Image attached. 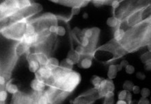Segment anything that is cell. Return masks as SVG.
I'll return each mask as SVG.
<instances>
[{"instance_id":"1","label":"cell","mask_w":151,"mask_h":104,"mask_svg":"<svg viewBox=\"0 0 151 104\" xmlns=\"http://www.w3.org/2000/svg\"><path fill=\"white\" fill-rule=\"evenodd\" d=\"M126 54L127 52L120 44L113 40L109 43L95 49L93 54V57L101 63H110Z\"/></svg>"},{"instance_id":"2","label":"cell","mask_w":151,"mask_h":104,"mask_svg":"<svg viewBox=\"0 0 151 104\" xmlns=\"http://www.w3.org/2000/svg\"><path fill=\"white\" fill-rule=\"evenodd\" d=\"M80 82L81 75L75 71L71 70L62 78L54 81L52 84L48 87H55L70 95L76 89Z\"/></svg>"},{"instance_id":"3","label":"cell","mask_w":151,"mask_h":104,"mask_svg":"<svg viewBox=\"0 0 151 104\" xmlns=\"http://www.w3.org/2000/svg\"><path fill=\"white\" fill-rule=\"evenodd\" d=\"M28 21V18H24L18 21L13 22L4 28L1 33L8 39L20 41L25 33L26 25Z\"/></svg>"},{"instance_id":"4","label":"cell","mask_w":151,"mask_h":104,"mask_svg":"<svg viewBox=\"0 0 151 104\" xmlns=\"http://www.w3.org/2000/svg\"><path fill=\"white\" fill-rule=\"evenodd\" d=\"M99 98L100 96L97 89L93 88L75 98L73 104H93Z\"/></svg>"},{"instance_id":"5","label":"cell","mask_w":151,"mask_h":104,"mask_svg":"<svg viewBox=\"0 0 151 104\" xmlns=\"http://www.w3.org/2000/svg\"><path fill=\"white\" fill-rule=\"evenodd\" d=\"M40 93L34 92L32 95L18 92L13 95L11 104H33Z\"/></svg>"},{"instance_id":"6","label":"cell","mask_w":151,"mask_h":104,"mask_svg":"<svg viewBox=\"0 0 151 104\" xmlns=\"http://www.w3.org/2000/svg\"><path fill=\"white\" fill-rule=\"evenodd\" d=\"M19 11L15 6V0L13 1H4L0 3V19L9 18Z\"/></svg>"},{"instance_id":"7","label":"cell","mask_w":151,"mask_h":104,"mask_svg":"<svg viewBox=\"0 0 151 104\" xmlns=\"http://www.w3.org/2000/svg\"><path fill=\"white\" fill-rule=\"evenodd\" d=\"M114 90H115V85L110 79H103L97 89L100 98L104 97L109 92H114Z\"/></svg>"},{"instance_id":"8","label":"cell","mask_w":151,"mask_h":104,"mask_svg":"<svg viewBox=\"0 0 151 104\" xmlns=\"http://www.w3.org/2000/svg\"><path fill=\"white\" fill-rule=\"evenodd\" d=\"M35 79L44 81L46 83L52 77V71L46 66H41L37 72L35 73Z\"/></svg>"},{"instance_id":"9","label":"cell","mask_w":151,"mask_h":104,"mask_svg":"<svg viewBox=\"0 0 151 104\" xmlns=\"http://www.w3.org/2000/svg\"><path fill=\"white\" fill-rule=\"evenodd\" d=\"M27 60L28 63V69L30 72L36 73L41 67L36 60L35 53H29L27 54Z\"/></svg>"},{"instance_id":"10","label":"cell","mask_w":151,"mask_h":104,"mask_svg":"<svg viewBox=\"0 0 151 104\" xmlns=\"http://www.w3.org/2000/svg\"><path fill=\"white\" fill-rule=\"evenodd\" d=\"M30 47L26 45L23 42H18L17 44H15V48H14V56L16 58L22 56L24 54H28L30 53Z\"/></svg>"},{"instance_id":"11","label":"cell","mask_w":151,"mask_h":104,"mask_svg":"<svg viewBox=\"0 0 151 104\" xmlns=\"http://www.w3.org/2000/svg\"><path fill=\"white\" fill-rule=\"evenodd\" d=\"M52 2L61 3L62 5L68 6L70 7H79L81 8L86 6L89 3V1H77V0H64V1H52Z\"/></svg>"},{"instance_id":"12","label":"cell","mask_w":151,"mask_h":104,"mask_svg":"<svg viewBox=\"0 0 151 104\" xmlns=\"http://www.w3.org/2000/svg\"><path fill=\"white\" fill-rule=\"evenodd\" d=\"M30 87H31L32 90L34 91V92L42 93L46 89V84L44 81L35 79L30 83Z\"/></svg>"},{"instance_id":"13","label":"cell","mask_w":151,"mask_h":104,"mask_svg":"<svg viewBox=\"0 0 151 104\" xmlns=\"http://www.w3.org/2000/svg\"><path fill=\"white\" fill-rule=\"evenodd\" d=\"M126 31V30L125 28L121 25L116 28L115 32H114L113 40L117 43H120L123 40L124 36H125Z\"/></svg>"},{"instance_id":"14","label":"cell","mask_w":151,"mask_h":104,"mask_svg":"<svg viewBox=\"0 0 151 104\" xmlns=\"http://www.w3.org/2000/svg\"><path fill=\"white\" fill-rule=\"evenodd\" d=\"M81 57L82 58H81L79 63L77 64L78 66L83 69H89L93 65V60H92L93 57L90 56H83Z\"/></svg>"},{"instance_id":"15","label":"cell","mask_w":151,"mask_h":104,"mask_svg":"<svg viewBox=\"0 0 151 104\" xmlns=\"http://www.w3.org/2000/svg\"><path fill=\"white\" fill-rule=\"evenodd\" d=\"M35 53L36 60L40 65V66H45L48 62L49 58L48 54L43 52H36Z\"/></svg>"},{"instance_id":"16","label":"cell","mask_w":151,"mask_h":104,"mask_svg":"<svg viewBox=\"0 0 151 104\" xmlns=\"http://www.w3.org/2000/svg\"><path fill=\"white\" fill-rule=\"evenodd\" d=\"M81 58V56L80 55L77 54L74 49H71L70 52L68 53V55H67V58L72 61L74 65L78 64Z\"/></svg>"},{"instance_id":"17","label":"cell","mask_w":151,"mask_h":104,"mask_svg":"<svg viewBox=\"0 0 151 104\" xmlns=\"http://www.w3.org/2000/svg\"><path fill=\"white\" fill-rule=\"evenodd\" d=\"M5 90L8 93L11 94V95H15V94L19 92V87L16 84H14L11 82V81L6 82L5 85Z\"/></svg>"},{"instance_id":"18","label":"cell","mask_w":151,"mask_h":104,"mask_svg":"<svg viewBox=\"0 0 151 104\" xmlns=\"http://www.w3.org/2000/svg\"><path fill=\"white\" fill-rule=\"evenodd\" d=\"M45 66L52 71L60 66V62H59V60L57 58H53V57H50V58H48V62H47Z\"/></svg>"},{"instance_id":"19","label":"cell","mask_w":151,"mask_h":104,"mask_svg":"<svg viewBox=\"0 0 151 104\" xmlns=\"http://www.w3.org/2000/svg\"><path fill=\"white\" fill-rule=\"evenodd\" d=\"M117 67H116L115 65L111 64L109 65V70H108V73H107V76L109 79L110 80H113V79H115L116 76H117Z\"/></svg>"},{"instance_id":"20","label":"cell","mask_w":151,"mask_h":104,"mask_svg":"<svg viewBox=\"0 0 151 104\" xmlns=\"http://www.w3.org/2000/svg\"><path fill=\"white\" fill-rule=\"evenodd\" d=\"M122 22L119 20H118L115 16L108 18L106 20V24L111 28H117L118 26H120Z\"/></svg>"},{"instance_id":"21","label":"cell","mask_w":151,"mask_h":104,"mask_svg":"<svg viewBox=\"0 0 151 104\" xmlns=\"http://www.w3.org/2000/svg\"><path fill=\"white\" fill-rule=\"evenodd\" d=\"M102 80L103 79H101V77L98 76H94L93 78L92 79V84L94 86V88L97 89Z\"/></svg>"},{"instance_id":"22","label":"cell","mask_w":151,"mask_h":104,"mask_svg":"<svg viewBox=\"0 0 151 104\" xmlns=\"http://www.w3.org/2000/svg\"><path fill=\"white\" fill-rule=\"evenodd\" d=\"M141 60H142V62L143 63H144V64L146 63L150 62L151 61L150 52H148L145 53L144 54H142V56H141Z\"/></svg>"},{"instance_id":"23","label":"cell","mask_w":151,"mask_h":104,"mask_svg":"<svg viewBox=\"0 0 151 104\" xmlns=\"http://www.w3.org/2000/svg\"><path fill=\"white\" fill-rule=\"evenodd\" d=\"M133 83L130 81H126L123 85V88L128 92H131L132 87H133Z\"/></svg>"},{"instance_id":"24","label":"cell","mask_w":151,"mask_h":104,"mask_svg":"<svg viewBox=\"0 0 151 104\" xmlns=\"http://www.w3.org/2000/svg\"><path fill=\"white\" fill-rule=\"evenodd\" d=\"M66 34V30L64 26H58V29H57L56 36H64Z\"/></svg>"},{"instance_id":"25","label":"cell","mask_w":151,"mask_h":104,"mask_svg":"<svg viewBox=\"0 0 151 104\" xmlns=\"http://www.w3.org/2000/svg\"><path fill=\"white\" fill-rule=\"evenodd\" d=\"M141 95H142V97L143 98H148L150 95V91L148 88H146V87H144L140 90Z\"/></svg>"},{"instance_id":"26","label":"cell","mask_w":151,"mask_h":104,"mask_svg":"<svg viewBox=\"0 0 151 104\" xmlns=\"http://www.w3.org/2000/svg\"><path fill=\"white\" fill-rule=\"evenodd\" d=\"M128 65V61L126 60H123L121 63H120V64L116 65V67H117V71H118V72H120V71L122 70V69L125 68V67L127 66Z\"/></svg>"},{"instance_id":"27","label":"cell","mask_w":151,"mask_h":104,"mask_svg":"<svg viewBox=\"0 0 151 104\" xmlns=\"http://www.w3.org/2000/svg\"><path fill=\"white\" fill-rule=\"evenodd\" d=\"M95 6L97 7H100V6H103L108 4L109 3H112L111 1H105V0H97V1H93Z\"/></svg>"},{"instance_id":"28","label":"cell","mask_w":151,"mask_h":104,"mask_svg":"<svg viewBox=\"0 0 151 104\" xmlns=\"http://www.w3.org/2000/svg\"><path fill=\"white\" fill-rule=\"evenodd\" d=\"M125 70H126V72L128 74H134V72H135V69H134V67L132 66V65H129V64L125 67Z\"/></svg>"},{"instance_id":"29","label":"cell","mask_w":151,"mask_h":104,"mask_svg":"<svg viewBox=\"0 0 151 104\" xmlns=\"http://www.w3.org/2000/svg\"><path fill=\"white\" fill-rule=\"evenodd\" d=\"M6 81L7 79L3 74H0V87L1 88H3L5 86L6 83Z\"/></svg>"},{"instance_id":"30","label":"cell","mask_w":151,"mask_h":104,"mask_svg":"<svg viewBox=\"0 0 151 104\" xmlns=\"http://www.w3.org/2000/svg\"><path fill=\"white\" fill-rule=\"evenodd\" d=\"M81 9L79 7H73L72 8V10H71V14H70V17H72L73 15H77L79 14L81 11Z\"/></svg>"},{"instance_id":"31","label":"cell","mask_w":151,"mask_h":104,"mask_svg":"<svg viewBox=\"0 0 151 104\" xmlns=\"http://www.w3.org/2000/svg\"><path fill=\"white\" fill-rule=\"evenodd\" d=\"M127 92L128 91L125 90V89L120 91L119 95H118V99H119V100H125L126 95H127Z\"/></svg>"},{"instance_id":"32","label":"cell","mask_w":151,"mask_h":104,"mask_svg":"<svg viewBox=\"0 0 151 104\" xmlns=\"http://www.w3.org/2000/svg\"><path fill=\"white\" fill-rule=\"evenodd\" d=\"M115 103V100L114 97H105L104 101L103 104H114Z\"/></svg>"},{"instance_id":"33","label":"cell","mask_w":151,"mask_h":104,"mask_svg":"<svg viewBox=\"0 0 151 104\" xmlns=\"http://www.w3.org/2000/svg\"><path fill=\"white\" fill-rule=\"evenodd\" d=\"M122 1H112L111 5H112V7H113V9H114L113 11H115V10H116L118 7H119L120 4L122 3Z\"/></svg>"},{"instance_id":"34","label":"cell","mask_w":151,"mask_h":104,"mask_svg":"<svg viewBox=\"0 0 151 104\" xmlns=\"http://www.w3.org/2000/svg\"><path fill=\"white\" fill-rule=\"evenodd\" d=\"M132 94L130 93V92H127V95H126L125 101L127 102L128 104H130V102L132 101Z\"/></svg>"},{"instance_id":"35","label":"cell","mask_w":151,"mask_h":104,"mask_svg":"<svg viewBox=\"0 0 151 104\" xmlns=\"http://www.w3.org/2000/svg\"><path fill=\"white\" fill-rule=\"evenodd\" d=\"M138 104H150V101L147 98L142 97L139 101H137Z\"/></svg>"},{"instance_id":"36","label":"cell","mask_w":151,"mask_h":104,"mask_svg":"<svg viewBox=\"0 0 151 104\" xmlns=\"http://www.w3.org/2000/svg\"><path fill=\"white\" fill-rule=\"evenodd\" d=\"M140 90H141L140 87H139L138 85H133V87H132L131 91L134 94H135V95H137V94H139Z\"/></svg>"},{"instance_id":"37","label":"cell","mask_w":151,"mask_h":104,"mask_svg":"<svg viewBox=\"0 0 151 104\" xmlns=\"http://www.w3.org/2000/svg\"><path fill=\"white\" fill-rule=\"evenodd\" d=\"M136 76H137V78L138 79H139V80H144V79H145V78H146L145 74L142 72H137L136 74Z\"/></svg>"},{"instance_id":"38","label":"cell","mask_w":151,"mask_h":104,"mask_svg":"<svg viewBox=\"0 0 151 104\" xmlns=\"http://www.w3.org/2000/svg\"><path fill=\"white\" fill-rule=\"evenodd\" d=\"M144 69L146 71H150L151 69V61L150 62L146 63L144 64Z\"/></svg>"},{"instance_id":"39","label":"cell","mask_w":151,"mask_h":104,"mask_svg":"<svg viewBox=\"0 0 151 104\" xmlns=\"http://www.w3.org/2000/svg\"><path fill=\"white\" fill-rule=\"evenodd\" d=\"M115 104H128L125 100H118Z\"/></svg>"},{"instance_id":"40","label":"cell","mask_w":151,"mask_h":104,"mask_svg":"<svg viewBox=\"0 0 151 104\" xmlns=\"http://www.w3.org/2000/svg\"><path fill=\"white\" fill-rule=\"evenodd\" d=\"M82 17H83V19H87V18L88 17V14L87 13H84L83 14Z\"/></svg>"},{"instance_id":"41","label":"cell","mask_w":151,"mask_h":104,"mask_svg":"<svg viewBox=\"0 0 151 104\" xmlns=\"http://www.w3.org/2000/svg\"><path fill=\"white\" fill-rule=\"evenodd\" d=\"M130 104H138V103H137V101H132L131 102H130Z\"/></svg>"},{"instance_id":"42","label":"cell","mask_w":151,"mask_h":104,"mask_svg":"<svg viewBox=\"0 0 151 104\" xmlns=\"http://www.w3.org/2000/svg\"><path fill=\"white\" fill-rule=\"evenodd\" d=\"M33 104H37V102H36L35 101V102L33 103Z\"/></svg>"}]
</instances>
